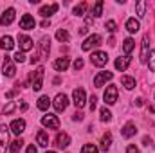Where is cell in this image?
Returning <instances> with one entry per match:
<instances>
[{"label":"cell","instance_id":"obj_46","mask_svg":"<svg viewBox=\"0 0 155 153\" xmlns=\"http://www.w3.org/2000/svg\"><path fill=\"white\" fill-rule=\"evenodd\" d=\"M135 105H137V106H143V105H144V99H143V97L135 99Z\"/></svg>","mask_w":155,"mask_h":153},{"label":"cell","instance_id":"obj_14","mask_svg":"<svg viewBox=\"0 0 155 153\" xmlns=\"http://www.w3.org/2000/svg\"><path fill=\"white\" fill-rule=\"evenodd\" d=\"M72 99H74L76 108H83L85 106V90L83 88H76L72 92Z\"/></svg>","mask_w":155,"mask_h":153},{"label":"cell","instance_id":"obj_10","mask_svg":"<svg viewBox=\"0 0 155 153\" xmlns=\"http://www.w3.org/2000/svg\"><path fill=\"white\" fill-rule=\"evenodd\" d=\"M148 56H150V36L144 34L143 36V45H141V63H146L148 61Z\"/></svg>","mask_w":155,"mask_h":153},{"label":"cell","instance_id":"obj_16","mask_svg":"<svg viewBox=\"0 0 155 153\" xmlns=\"http://www.w3.org/2000/svg\"><path fill=\"white\" fill-rule=\"evenodd\" d=\"M35 25H36V22H35V18H33L31 15H24V16L20 18V29L31 31V29H35Z\"/></svg>","mask_w":155,"mask_h":153},{"label":"cell","instance_id":"obj_26","mask_svg":"<svg viewBox=\"0 0 155 153\" xmlns=\"http://www.w3.org/2000/svg\"><path fill=\"white\" fill-rule=\"evenodd\" d=\"M134 47H135V41L132 38H126L123 41V50H124V56H130V52L134 50Z\"/></svg>","mask_w":155,"mask_h":153},{"label":"cell","instance_id":"obj_25","mask_svg":"<svg viewBox=\"0 0 155 153\" xmlns=\"http://www.w3.org/2000/svg\"><path fill=\"white\" fill-rule=\"evenodd\" d=\"M139 27H141V25H139V22H137L135 18H128V20H126V31H128V33H137Z\"/></svg>","mask_w":155,"mask_h":153},{"label":"cell","instance_id":"obj_21","mask_svg":"<svg viewBox=\"0 0 155 153\" xmlns=\"http://www.w3.org/2000/svg\"><path fill=\"white\" fill-rule=\"evenodd\" d=\"M58 11V4H51V5H43L41 9H40V15L43 16V18H49L51 15H54Z\"/></svg>","mask_w":155,"mask_h":153},{"label":"cell","instance_id":"obj_6","mask_svg":"<svg viewBox=\"0 0 155 153\" xmlns=\"http://www.w3.org/2000/svg\"><path fill=\"white\" fill-rule=\"evenodd\" d=\"M97 45H101V36L99 34H90L88 38L81 43V49L87 52V50H90L92 47H97Z\"/></svg>","mask_w":155,"mask_h":153},{"label":"cell","instance_id":"obj_51","mask_svg":"<svg viewBox=\"0 0 155 153\" xmlns=\"http://www.w3.org/2000/svg\"><path fill=\"white\" fill-rule=\"evenodd\" d=\"M47 153H56V151H47Z\"/></svg>","mask_w":155,"mask_h":153},{"label":"cell","instance_id":"obj_27","mask_svg":"<svg viewBox=\"0 0 155 153\" xmlns=\"http://www.w3.org/2000/svg\"><path fill=\"white\" fill-rule=\"evenodd\" d=\"M22 146H24V141H22V139H16V141H13V142L9 144V151L11 153H20L22 151Z\"/></svg>","mask_w":155,"mask_h":153},{"label":"cell","instance_id":"obj_2","mask_svg":"<svg viewBox=\"0 0 155 153\" xmlns=\"http://www.w3.org/2000/svg\"><path fill=\"white\" fill-rule=\"evenodd\" d=\"M90 61H92V65L94 67H105L107 63H108V56H107V52H103V50H96V52H92V56H90Z\"/></svg>","mask_w":155,"mask_h":153},{"label":"cell","instance_id":"obj_33","mask_svg":"<svg viewBox=\"0 0 155 153\" xmlns=\"http://www.w3.org/2000/svg\"><path fill=\"white\" fill-rule=\"evenodd\" d=\"M110 119H112V112H110L107 106H105V108H101V121H103V122H108Z\"/></svg>","mask_w":155,"mask_h":153},{"label":"cell","instance_id":"obj_7","mask_svg":"<svg viewBox=\"0 0 155 153\" xmlns=\"http://www.w3.org/2000/svg\"><path fill=\"white\" fill-rule=\"evenodd\" d=\"M41 124L45 126V128H51V130H58L60 128V121H58V117L52 114H47L41 117Z\"/></svg>","mask_w":155,"mask_h":153},{"label":"cell","instance_id":"obj_1","mask_svg":"<svg viewBox=\"0 0 155 153\" xmlns=\"http://www.w3.org/2000/svg\"><path fill=\"white\" fill-rule=\"evenodd\" d=\"M49 49H51V38L43 36V38L40 40V54L35 56V58H31V63L35 65V63H38L40 60H45L49 56Z\"/></svg>","mask_w":155,"mask_h":153},{"label":"cell","instance_id":"obj_43","mask_svg":"<svg viewBox=\"0 0 155 153\" xmlns=\"http://www.w3.org/2000/svg\"><path fill=\"white\" fill-rule=\"evenodd\" d=\"M126 153H139V150H137V148H135L134 144H130V146L126 148Z\"/></svg>","mask_w":155,"mask_h":153},{"label":"cell","instance_id":"obj_9","mask_svg":"<svg viewBox=\"0 0 155 153\" xmlns=\"http://www.w3.org/2000/svg\"><path fill=\"white\" fill-rule=\"evenodd\" d=\"M43 74H45V69H43V67H38V69L35 70V74H33V83H31V86H33L35 90H40V88H41V85H43Z\"/></svg>","mask_w":155,"mask_h":153},{"label":"cell","instance_id":"obj_12","mask_svg":"<svg viewBox=\"0 0 155 153\" xmlns=\"http://www.w3.org/2000/svg\"><path fill=\"white\" fill-rule=\"evenodd\" d=\"M18 47H20V52H27V50H31L35 47V43H33V40L29 38V36L20 34L18 36Z\"/></svg>","mask_w":155,"mask_h":153},{"label":"cell","instance_id":"obj_3","mask_svg":"<svg viewBox=\"0 0 155 153\" xmlns=\"http://www.w3.org/2000/svg\"><path fill=\"white\" fill-rule=\"evenodd\" d=\"M103 99H105V105H108V106L116 105V101H117V86L116 85H108L107 86Z\"/></svg>","mask_w":155,"mask_h":153},{"label":"cell","instance_id":"obj_48","mask_svg":"<svg viewBox=\"0 0 155 153\" xmlns=\"http://www.w3.org/2000/svg\"><path fill=\"white\" fill-rule=\"evenodd\" d=\"M143 142H144V146H150V142H152V139H150V137H144V139H143Z\"/></svg>","mask_w":155,"mask_h":153},{"label":"cell","instance_id":"obj_41","mask_svg":"<svg viewBox=\"0 0 155 153\" xmlns=\"http://www.w3.org/2000/svg\"><path fill=\"white\" fill-rule=\"evenodd\" d=\"M96 105H97V99L92 96V97H90V110H92V112L96 110Z\"/></svg>","mask_w":155,"mask_h":153},{"label":"cell","instance_id":"obj_17","mask_svg":"<svg viewBox=\"0 0 155 153\" xmlns=\"http://www.w3.org/2000/svg\"><path fill=\"white\" fill-rule=\"evenodd\" d=\"M69 65H71V60L69 58H58L54 63H52V67H54V70H58V72H63V70H67L69 69Z\"/></svg>","mask_w":155,"mask_h":153},{"label":"cell","instance_id":"obj_19","mask_svg":"<svg viewBox=\"0 0 155 153\" xmlns=\"http://www.w3.org/2000/svg\"><path fill=\"white\" fill-rule=\"evenodd\" d=\"M135 124L134 122H126L124 126H123V130H121V135L124 137V139H130V137H134L135 135Z\"/></svg>","mask_w":155,"mask_h":153},{"label":"cell","instance_id":"obj_20","mask_svg":"<svg viewBox=\"0 0 155 153\" xmlns=\"http://www.w3.org/2000/svg\"><path fill=\"white\" fill-rule=\"evenodd\" d=\"M130 61H132V58H130V56H123V58H117V60H116V69H117V70H121V72H124V70L128 69Z\"/></svg>","mask_w":155,"mask_h":153},{"label":"cell","instance_id":"obj_45","mask_svg":"<svg viewBox=\"0 0 155 153\" xmlns=\"http://www.w3.org/2000/svg\"><path fill=\"white\" fill-rule=\"evenodd\" d=\"M15 94H16V90H9V92L5 94V97H7V99H11V97H15Z\"/></svg>","mask_w":155,"mask_h":153},{"label":"cell","instance_id":"obj_18","mask_svg":"<svg viewBox=\"0 0 155 153\" xmlns=\"http://www.w3.org/2000/svg\"><path fill=\"white\" fill-rule=\"evenodd\" d=\"M69 144H71V137H69L67 133H61V132H60V133L56 135V146L61 148V150H65Z\"/></svg>","mask_w":155,"mask_h":153},{"label":"cell","instance_id":"obj_40","mask_svg":"<svg viewBox=\"0 0 155 153\" xmlns=\"http://www.w3.org/2000/svg\"><path fill=\"white\" fill-rule=\"evenodd\" d=\"M74 69H76V70H81V69H83V60H81V58H78L76 61H74Z\"/></svg>","mask_w":155,"mask_h":153},{"label":"cell","instance_id":"obj_23","mask_svg":"<svg viewBox=\"0 0 155 153\" xmlns=\"http://www.w3.org/2000/svg\"><path fill=\"white\" fill-rule=\"evenodd\" d=\"M36 141H38V144L41 148H47L49 146V135H47V132L40 130L38 133H36Z\"/></svg>","mask_w":155,"mask_h":153},{"label":"cell","instance_id":"obj_37","mask_svg":"<svg viewBox=\"0 0 155 153\" xmlns=\"http://www.w3.org/2000/svg\"><path fill=\"white\" fill-rule=\"evenodd\" d=\"M105 27H107V31H108V33H116V31H117V25H116V22H114V20H108Z\"/></svg>","mask_w":155,"mask_h":153},{"label":"cell","instance_id":"obj_31","mask_svg":"<svg viewBox=\"0 0 155 153\" xmlns=\"http://www.w3.org/2000/svg\"><path fill=\"white\" fill-rule=\"evenodd\" d=\"M101 13H103V0H97L96 5L92 7V16H101Z\"/></svg>","mask_w":155,"mask_h":153},{"label":"cell","instance_id":"obj_50","mask_svg":"<svg viewBox=\"0 0 155 153\" xmlns=\"http://www.w3.org/2000/svg\"><path fill=\"white\" fill-rule=\"evenodd\" d=\"M20 108H22V112H25V110H27V103H22V106H20Z\"/></svg>","mask_w":155,"mask_h":153},{"label":"cell","instance_id":"obj_29","mask_svg":"<svg viewBox=\"0 0 155 153\" xmlns=\"http://www.w3.org/2000/svg\"><path fill=\"white\" fill-rule=\"evenodd\" d=\"M49 105H51L49 96H41V97L38 99V108H40V110H47V108H49Z\"/></svg>","mask_w":155,"mask_h":153},{"label":"cell","instance_id":"obj_39","mask_svg":"<svg viewBox=\"0 0 155 153\" xmlns=\"http://www.w3.org/2000/svg\"><path fill=\"white\" fill-rule=\"evenodd\" d=\"M15 108H16V105H15V103H9V105H7V106L4 108V114H5V115H7V114H11V112H13Z\"/></svg>","mask_w":155,"mask_h":153},{"label":"cell","instance_id":"obj_22","mask_svg":"<svg viewBox=\"0 0 155 153\" xmlns=\"http://www.w3.org/2000/svg\"><path fill=\"white\" fill-rule=\"evenodd\" d=\"M13 47H15V41H13L11 36H2L0 38V49L2 50H11Z\"/></svg>","mask_w":155,"mask_h":153},{"label":"cell","instance_id":"obj_47","mask_svg":"<svg viewBox=\"0 0 155 153\" xmlns=\"http://www.w3.org/2000/svg\"><path fill=\"white\" fill-rule=\"evenodd\" d=\"M87 33H88V27H85V25H83V27L79 29V34H87Z\"/></svg>","mask_w":155,"mask_h":153},{"label":"cell","instance_id":"obj_4","mask_svg":"<svg viewBox=\"0 0 155 153\" xmlns=\"http://www.w3.org/2000/svg\"><path fill=\"white\" fill-rule=\"evenodd\" d=\"M9 148V126H0V153H5Z\"/></svg>","mask_w":155,"mask_h":153},{"label":"cell","instance_id":"obj_24","mask_svg":"<svg viewBox=\"0 0 155 153\" xmlns=\"http://www.w3.org/2000/svg\"><path fill=\"white\" fill-rule=\"evenodd\" d=\"M110 146H112V133H105L101 137V150L103 151H108Z\"/></svg>","mask_w":155,"mask_h":153},{"label":"cell","instance_id":"obj_30","mask_svg":"<svg viewBox=\"0 0 155 153\" xmlns=\"http://www.w3.org/2000/svg\"><path fill=\"white\" fill-rule=\"evenodd\" d=\"M69 33H67V29H58L56 31V40L58 41H69Z\"/></svg>","mask_w":155,"mask_h":153},{"label":"cell","instance_id":"obj_32","mask_svg":"<svg viewBox=\"0 0 155 153\" xmlns=\"http://www.w3.org/2000/svg\"><path fill=\"white\" fill-rule=\"evenodd\" d=\"M87 7H88V4H87V2H81L79 5L74 7V15H76V16H81V15L87 11Z\"/></svg>","mask_w":155,"mask_h":153},{"label":"cell","instance_id":"obj_11","mask_svg":"<svg viewBox=\"0 0 155 153\" xmlns=\"http://www.w3.org/2000/svg\"><path fill=\"white\" fill-rule=\"evenodd\" d=\"M112 77H114V74H112V72H108V70H107V72H99L97 76L94 77V86L101 88V86H105V85H107V81H110Z\"/></svg>","mask_w":155,"mask_h":153},{"label":"cell","instance_id":"obj_34","mask_svg":"<svg viewBox=\"0 0 155 153\" xmlns=\"http://www.w3.org/2000/svg\"><path fill=\"white\" fill-rule=\"evenodd\" d=\"M135 9H137V16H144V11H146V2H143V0H141V2H137V7H135Z\"/></svg>","mask_w":155,"mask_h":153},{"label":"cell","instance_id":"obj_49","mask_svg":"<svg viewBox=\"0 0 155 153\" xmlns=\"http://www.w3.org/2000/svg\"><path fill=\"white\" fill-rule=\"evenodd\" d=\"M49 24H51V22H47V20H43V22H41V27H49Z\"/></svg>","mask_w":155,"mask_h":153},{"label":"cell","instance_id":"obj_42","mask_svg":"<svg viewBox=\"0 0 155 153\" xmlns=\"http://www.w3.org/2000/svg\"><path fill=\"white\" fill-rule=\"evenodd\" d=\"M25 153H38V150H36V146H35V144H31V146H27Z\"/></svg>","mask_w":155,"mask_h":153},{"label":"cell","instance_id":"obj_28","mask_svg":"<svg viewBox=\"0 0 155 153\" xmlns=\"http://www.w3.org/2000/svg\"><path fill=\"white\" fill-rule=\"evenodd\" d=\"M121 83H123V86L126 88V90H132L134 86H135V79L130 76H123L121 77Z\"/></svg>","mask_w":155,"mask_h":153},{"label":"cell","instance_id":"obj_15","mask_svg":"<svg viewBox=\"0 0 155 153\" xmlns=\"http://www.w3.org/2000/svg\"><path fill=\"white\" fill-rule=\"evenodd\" d=\"M15 9L13 7H9V9H5L4 13H2V16H0V25H9V24H13V20H15Z\"/></svg>","mask_w":155,"mask_h":153},{"label":"cell","instance_id":"obj_38","mask_svg":"<svg viewBox=\"0 0 155 153\" xmlns=\"http://www.w3.org/2000/svg\"><path fill=\"white\" fill-rule=\"evenodd\" d=\"M13 60H15V61H16V63H24V61H25V54H24V52H20V50H18V52H16V54H15V56H13Z\"/></svg>","mask_w":155,"mask_h":153},{"label":"cell","instance_id":"obj_5","mask_svg":"<svg viewBox=\"0 0 155 153\" xmlns=\"http://www.w3.org/2000/svg\"><path fill=\"white\" fill-rule=\"evenodd\" d=\"M2 70H4V76H7V77H13L16 74V67H15L11 56H5V60L2 63Z\"/></svg>","mask_w":155,"mask_h":153},{"label":"cell","instance_id":"obj_8","mask_svg":"<svg viewBox=\"0 0 155 153\" xmlns=\"http://www.w3.org/2000/svg\"><path fill=\"white\" fill-rule=\"evenodd\" d=\"M67 105H69V99H67L65 94H58V96L54 97V101H52V106H54L56 112H63V110L67 108Z\"/></svg>","mask_w":155,"mask_h":153},{"label":"cell","instance_id":"obj_35","mask_svg":"<svg viewBox=\"0 0 155 153\" xmlns=\"http://www.w3.org/2000/svg\"><path fill=\"white\" fill-rule=\"evenodd\" d=\"M81 153H99V151H97V148H96L94 144H85L83 150H81Z\"/></svg>","mask_w":155,"mask_h":153},{"label":"cell","instance_id":"obj_13","mask_svg":"<svg viewBox=\"0 0 155 153\" xmlns=\"http://www.w3.org/2000/svg\"><path fill=\"white\" fill-rule=\"evenodd\" d=\"M9 130L15 133V135H22L25 132V121L24 119H15L11 124H9Z\"/></svg>","mask_w":155,"mask_h":153},{"label":"cell","instance_id":"obj_36","mask_svg":"<svg viewBox=\"0 0 155 153\" xmlns=\"http://www.w3.org/2000/svg\"><path fill=\"white\" fill-rule=\"evenodd\" d=\"M150 61H148V65H150V70L155 72V50H150Z\"/></svg>","mask_w":155,"mask_h":153},{"label":"cell","instance_id":"obj_44","mask_svg":"<svg viewBox=\"0 0 155 153\" xmlns=\"http://www.w3.org/2000/svg\"><path fill=\"white\" fill-rule=\"evenodd\" d=\"M72 119H74V121H83V114H81V112H76V114L72 115Z\"/></svg>","mask_w":155,"mask_h":153}]
</instances>
